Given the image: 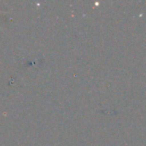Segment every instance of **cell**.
Segmentation results:
<instances>
[{
    "label": "cell",
    "mask_w": 146,
    "mask_h": 146,
    "mask_svg": "<svg viewBox=\"0 0 146 146\" xmlns=\"http://www.w3.org/2000/svg\"><path fill=\"white\" fill-rule=\"evenodd\" d=\"M0 13H6L5 11H2V10H0ZM0 29H1V26H0Z\"/></svg>",
    "instance_id": "cell-1"
}]
</instances>
